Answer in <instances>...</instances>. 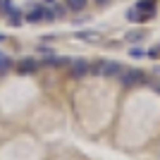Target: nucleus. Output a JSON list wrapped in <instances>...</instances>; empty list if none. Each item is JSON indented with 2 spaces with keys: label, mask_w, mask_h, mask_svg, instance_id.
Here are the masks:
<instances>
[{
  "label": "nucleus",
  "mask_w": 160,
  "mask_h": 160,
  "mask_svg": "<svg viewBox=\"0 0 160 160\" xmlns=\"http://www.w3.org/2000/svg\"><path fill=\"white\" fill-rule=\"evenodd\" d=\"M120 77H122V84H124L127 88H134V86H139V84L146 81V74L141 72V69H134V67L127 69V72H122Z\"/></svg>",
  "instance_id": "1"
},
{
  "label": "nucleus",
  "mask_w": 160,
  "mask_h": 160,
  "mask_svg": "<svg viewBox=\"0 0 160 160\" xmlns=\"http://www.w3.org/2000/svg\"><path fill=\"white\" fill-rule=\"evenodd\" d=\"M93 74H103V77H120L122 74V65L120 62H98L96 65V69H91Z\"/></svg>",
  "instance_id": "2"
},
{
  "label": "nucleus",
  "mask_w": 160,
  "mask_h": 160,
  "mask_svg": "<svg viewBox=\"0 0 160 160\" xmlns=\"http://www.w3.org/2000/svg\"><path fill=\"white\" fill-rule=\"evenodd\" d=\"M36 67H38V62L33 60V58H22L19 65H17V72L19 74H31V72H36Z\"/></svg>",
  "instance_id": "3"
},
{
  "label": "nucleus",
  "mask_w": 160,
  "mask_h": 160,
  "mask_svg": "<svg viewBox=\"0 0 160 160\" xmlns=\"http://www.w3.org/2000/svg\"><path fill=\"white\" fill-rule=\"evenodd\" d=\"M24 19H27V22H33V24H36V22H46V7H41V5L31 7Z\"/></svg>",
  "instance_id": "4"
},
{
  "label": "nucleus",
  "mask_w": 160,
  "mask_h": 160,
  "mask_svg": "<svg viewBox=\"0 0 160 160\" xmlns=\"http://www.w3.org/2000/svg\"><path fill=\"white\" fill-rule=\"evenodd\" d=\"M69 65H72V74H74V77H84V74L91 69V67H88V62L84 60V58H79V60H72Z\"/></svg>",
  "instance_id": "5"
},
{
  "label": "nucleus",
  "mask_w": 160,
  "mask_h": 160,
  "mask_svg": "<svg viewBox=\"0 0 160 160\" xmlns=\"http://www.w3.org/2000/svg\"><path fill=\"white\" fill-rule=\"evenodd\" d=\"M139 10H146L143 14H148V17H153L155 14V5H153V0H139Z\"/></svg>",
  "instance_id": "6"
},
{
  "label": "nucleus",
  "mask_w": 160,
  "mask_h": 160,
  "mask_svg": "<svg viewBox=\"0 0 160 160\" xmlns=\"http://www.w3.org/2000/svg\"><path fill=\"white\" fill-rule=\"evenodd\" d=\"M88 0H67V10L69 12H81L84 7H86Z\"/></svg>",
  "instance_id": "7"
},
{
  "label": "nucleus",
  "mask_w": 160,
  "mask_h": 160,
  "mask_svg": "<svg viewBox=\"0 0 160 160\" xmlns=\"http://www.w3.org/2000/svg\"><path fill=\"white\" fill-rule=\"evenodd\" d=\"M127 19L132 22V24H139V22H143V14H141L139 7H132V10L127 12Z\"/></svg>",
  "instance_id": "8"
},
{
  "label": "nucleus",
  "mask_w": 160,
  "mask_h": 160,
  "mask_svg": "<svg viewBox=\"0 0 160 160\" xmlns=\"http://www.w3.org/2000/svg\"><path fill=\"white\" fill-rule=\"evenodd\" d=\"M7 17H10V24H14V27H19V24H22V19H24V17H22V12L17 10V7H12Z\"/></svg>",
  "instance_id": "9"
},
{
  "label": "nucleus",
  "mask_w": 160,
  "mask_h": 160,
  "mask_svg": "<svg viewBox=\"0 0 160 160\" xmlns=\"http://www.w3.org/2000/svg\"><path fill=\"white\" fill-rule=\"evenodd\" d=\"M77 36H79L81 41H96V38H98V33H96V31H79Z\"/></svg>",
  "instance_id": "10"
},
{
  "label": "nucleus",
  "mask_w": 160,
  "mask_h": 160,
  "mask_svg": "<svg viewBox=\"0 0 160 160\" xmlns=\"http://www.w3.org/2000/svg\"><path fill=\"white\" fill-rule=\"evenodd\" d=\"M143 36H146L143 31H132V33H127V41L129 43H136V41H141Z\"/></svg>",
  "instance_id": "11"
},
{
  "label": "nucleus",
  "mask_w": 160,
  "mask_h": 160,
  "mask_svg": "<svg viewBox=\"0 0 160 160\" xmlns=\"http://www.w3.org/2000/svg\"><path fill=\"white\" fill-rule=\"evenodd\" d=\"M12 0H0V12H5V14H10V10H12Z\"/></svg>",
  "instance_id": "12"
},
{
  "label": "nucleus",
  "mask_w": 160,
  "mask_h": 160,
  "mask_svg": "<svg viewBox=\"0 0 160 160\" xmlns=\"http://www.w3.org/2000/svg\"><path fill=\"white\" fill-rule=\"evenodd\" d=\"M129 55H132V58H136V60H141V58H146V50H141V48H134Z\"/></svg>",
  "instance_id": "13"
},
{
  "label": "nucleus",
  "mask_w": 160,
  "mask_h": 160,
  "mask_svg": "<svg viewBox=\"0 0 160 160\" xmlns=\"http://www.w3.org/2000/svg\"><path fill=\"white\" fill-rule=\"evenodd\" d=\"M38 50H41V53H43V55H53V48H48V46H41Z\"/></svg>",
  "instance_id": "14"
},
{
  "label": "nucleus",
  "mask_w": 160,
  "mask_h": 160,
  "mask_svg": "<svg viewBox=\"0 0 160 160\" xmlns=\"http://www.w3.org/2000/svg\"><path fill=\"white\" fill-rule=\"evenodd\" d=\"M2 41H5V36H2V33H0V43H2Z\"/></svg>",
  "instance_id": "15"
},
{
  "label": "nucleus",
  "mask_w": 160,
  "mask_h": 160,
  "mask_svg": "<svg viewBox=\"0 0 160 160\" xmlns=\"http://www.w3.org/2000/svg\"><path fill=\"white\" fill-rule=\"evenodd\" d=\"M96 2H100V5H103V2H108V0H96Z\"/></svg>",
  "instance_id": "16"
},
{
  "label": "nucleus",
  "mask_w": 160,
  "mask_h": 160,
  "mask_svg": "<svg viewBox=\"0 0 160 160\" xmlns=\"http://www.w3.org/2000/svg\"><path fill=\"white\" fill-rule=\"evenodd\" d=\"M48 2H55V0H48Z\"/></svg>",
  "instance_id": "17"
},
{
  "label": "nucleus",
  "mask_w": 160,
  "mask_h": 160,
  "mask_svg": "<svg viewBox=\"0 0 160 160\" xmlns=\"http://www.w3.org/2000/svg\"><path fill=\"white\" fill-rule=\"evenodd\" d=\"M158 50H160V46H158Z\"/></svg>",
  "instance_id": "18"
},
{
  "label": "nucleus",
  "mask_w": 160,
  "mask_h": 160,
  "mask_svg": "<svg viewBox=\"0 0 160 160\" xmlns=\"http://www.w3.org/2000/svg\"><path fill=\"white\" fill-rule=\"evenodd\" d=\"M158 91H160V88H158Z\"/></svg>",
  "instance_id": "19"
}]
</instances>
